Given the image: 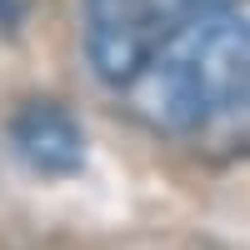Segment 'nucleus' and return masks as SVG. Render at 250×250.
Listing matches in <instances>:
<instances>
[{
	"mask_svg": "<svg viewBox=\"0 0 250 250\" xmlns=\"http://www.w3.org/2000/svg\"><path fill=\"white\" fill-rule=\"evenodd\" d=\"M140 125L160 135H200L250 115V5L220 0L145 60L120 90Z\"/></svg>",
	"mask_w": 250,
	"mask_h": 250,
	"instance_id": "f257e3e1",
	"label": "nucleus"
},
{
	"mask_svg": "<svg viewBox=\"0 0 250 250\" xmlns=\"http://www.w3.org/2000/svg\"><path fill=\"white\" fill-rule=\"evenodd\" d=\"M220 0H85V60L105 90H125L170 35Z\"/></svg>",
	"mask_w": 250,
	"mask_h": 250,
	"instance_id": "f03ea898",
	"label": "nucleus"
},
{
	"mask_svg": "<svg viewBox=\"0 0 250 250\" xmlns=\"http://www.w3.org/2000/svg\"><path fill=\"white\" fill-rule=\"evenodd\" d=\"M10 145L35 175H70L85 160V135L60 105H25L10 120Z\"/></svg>",
	"mask_w": 250,
	"mask_h": 250,
	"instance_id": "7ed1b4c3",
	"label": "nucleus"
}]
</instances>
